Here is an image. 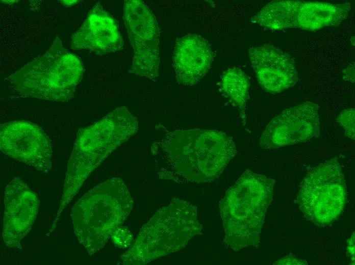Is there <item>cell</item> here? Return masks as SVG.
<instances>
[{
	"label": "cell",
	"mask_w": 355,
	"mask_h": 265,
	"mask_svg": "<svg viewBox=\"0 0 355 265\" xmlns=\"http://www.w3.org/2000/svg\"><path fill=\"white\" fill-rule=\"evenodd\" d=\"M138 129L136 117L121 107L79 129L67 165L59 208L49 233L55 229L62 211L90 174Z\"/></svg>",
	"instance_id": "6da1fadb"
},
{
	"label": "cell",
	"mask_w": 355,
	"mask_h": 265,
	"mask_svg": "<svg viewBox=\"0 0 355 265\" xmlns=\"http://www.w3.org/2000/svg\"><path fill=\"white\" fill-rule=\"evenodd\" d=\"M172 170L196 183L217 178L237 153L233 139L225 133L199 128L168 132L156 145Z\"/></svg>",
	"instance_id": "7a4b0ae2"
},
{
	"label": "cell",
	"mask_w": 355,
	"mask_h": 265,
	"mask_svg": "<svg viewBox=\"0 0 355 265\" xmlns=\"http://www.w3.org/2000/svg\"><path fill=\"white\" fill-rule=\"evenodd\" d=\"M274 183L272 178L247 170L220 201L224 242L233 250L260 242Z\"/></svg>",
	"instance_id": "3957f363"
},
{
	"label": "cell",
	"mask_w": 355,
	"mask_h": 265,
	"mask_svg": "<svg viewBox=\"0 0 355 265\" xmlns=\"http://www.w3.org/2000/svg\"><path fill=\"white\" fill-rule=\"evenodd\" d=\"M133 205L127 186L117 177L97 184L78 200L71 217L79 242L89 255L105 246L113 232L122 225Z\"/></svg>",
	"instance_id": "277c9868"
},
{
	"label": "cell",
	"mask_w": 355,
	"mask_h": 265,
	"mask_svg": "<svg viewBox=\"0 0 355 265\" xmlns=\"http://www.w3.org/2000/svg\"><path fill=\"white\" fill-rule=\"evenodd\" d=\"M202 229L196 206L174 198L142 226L134 244L121 255L120 263L145 264L179 251Z\"/></svg>",
	"instance_id": "5b68a950"
},
{
	"label": "cell",
	"mask_w": 355,
	"mask_h": 265,
	"mask_svg": "<svg viewBox=\"0 0 355 265\" xmlns=\"http://www.w3.org/2000/svg\"><path fill=\"white\" fill-rule=\"evenodd\" d=\"M84 71L80 58L57 37L43 55L10 75L9 81L22 96L66 102L73 96Z\"/></svg>",
	"instance_id": "8992f818"
},
{
	"label": "cell",
	"mask_w": 355,
	"mask_h": 265,
	"mask_svg": "<svg viewBox=\"0 0 355 265\" xmlns=\"http://www.w3.org/2000/svg\"><path fill=\"white\" fill-rule=\"evenodd\" d=\"M297 203L304 216L319 226H326L342 214L347 188L340 164L335 158L319 164L302 181Z\"/></svg>",
	"instance_id": "52a82bcc"
},
{
	"label": "cell",
	"mask_w": 355,
	"mask_h": 265,
	"mask_svg": "<svg viewBox=\"0 0 355 265\" xmlns=\"http://www.w3.org/2000/svg\"><path fill=\"white\" fill-rule=\"evenodd\" d=\"M123 20L133 49L130 73L154 79L159 75L160 30L151 10L139 0H126Z\"/></svg>",
	"instance_id": "ba28073f"
},
{
	"label": "cell",
	"mask_w": 355,
	"mask_h": 265,
	"mask_svg": "<svg viewBox=\"0 0 355 265\" xmlns=\"http://www.w3.org/2000/svg\"><path fill=\"white\" fill-rule=\"evenodd\" d=\"M0 149L8 156L46 173L52 169V145L38 125L13 120L1 125Z\"/></svg>",
	"instance_id": "9c48e42d"
},
{
	"label": "cell",
	"mask_w": 355,
	"mask_h": 265,
	"mask_svg": "<svg viewBox=\"0 0 355 265\" xmlns=\"http://www.w3.org/2000/svg\"><path fill=\"white\" fill-rule=\"evenodd\" d=\"M319 106L307 101L286 109L273 118L260 138L261 147L278 148L308 141L319 132Z\"/></svg>",
	"instance_id": "30bf717a"
},
{
	"label": "cell",
	"mask_w": 355,
	"mask_h": 265,
	"mask_svg": "<svg viewBox=\"0 0 355 265\" xmlns=\"http://www.w3.org/2000/svg\"><path fill=\"white\" fill-rule=\"evenodd\" d=\"M2 236L10 248L21 249V241L32 229L40 202L37 194L20 177L13 178L4 192Z\"/></svg>",
	"instance_id": "8fae6325"
},
{
	"label": "cell",
	"mask_w": 355,
	"mask_h": 265,
	"mask_svg": "<svg viewBox=\"0 0 355 265\" xmlns=\"http://www.w3.org/2000/svg\"><path fill=\"white\" fill-rule=\"evenodd\" d=\"M248 56L258 83L265 91L281 92L295 85V62L285 51L270 44L250 47Z\"/></svg>",
	"instance_id": "7c38bea8"
},
{
	"label": "cell",
	"mask_w": 355,
	"mask_h": 265,
	"mask_svg": "<svg viewBox=\"0 0 355 265\" xmlns=\"http://www.w3.org/2000/svg\"><path fill=\"white\" fill-rule=\"evenodd\" d=\"M71 46L74 49H87L98 55L122 50L123 41L118 22L97 3L72 36Z\"/></svg>",
	"instance_id": "4fadbf2b"
},
{
	"label": "cell",
	"mask_w": 355,
	"mask_h": 265,
	"mask_svg": "<svg viewBox=\"0 0 355 265\" xmlns=\"http://www.w3.org/2000/svg\"><path fill=\"white\" fill-rule=\"evenodd\" d=\"M172 59L178 83L192 86L208 72L213 54L208 41L198 34H189L177 39Z\"/></svg>",
	"instance_id": "5bb4252c"
},
{
	"label": "cell",
	"mask_w": 355,
	"mask_h": 265,
	"mask_svg": "<svg viewBox=\"0 0 355 265\" xmlns=\"http://www.w3.org/2000/svg\"><path fill=\"white\" fill-rule=\"evenodd\" d=\"M349 3L331 4L302 1L295 22V28L316 31L326 26L339 25L350 10Z\"/></svg>",
	"instance_id": "9a60e30c"
},
{
	"label": "cell",
	"mask_w": 355,
	"mask_h": 265,
	"mask_svg": "<svg viewBox=\"0 0 355 265\" xmlns=\"http://www.w3.org/2000/svg\"><path fill=\"white\" fill-rule=\"evenodd\" d=\"M302 1H273L251 18L253 23L271 30L295 28L297 13Z\"/></svg>",
	"instance_id": "2e32d148"
},
{
	"label": "cell",
	"mask_w": 355,
	"mask_h": 265,
	"mask_svg": "<svg viewBox=\"0 0 355 265\" xmlns=\"http://www.w3.org/2000/svg\"><path fill=\"white\" fill-rule=\"evenodd\" d=\"M249 85L248 76L241 69L236 67L226 70L219 82L221 91L238 110L244 125L246 122L245 110Z\"/></svg>",
	"instance_id": "e0dca14e"
},
{
	"label": "cell",
	"mask_w": 355,
	"mask_h": 265,
	"mask_svg": "<svg viewBox=\"0 0 355 265\" xmlns=\"http://www.w3.org/2000/svg\"><path fill=\"white\" fill-rule=\"evenodd\" d=\"M354 109L349 108L343 110L337 117V122L343 127L345 135L354 140Z\"/></svg>",
	"instance_id": "ac0fdd59"
},
{
	"label": "cell",
	"mask_w": 355,
	"mask_h": 265,
	"mask_svg": "<svg viewBox=\"0 0 355 265\" xmlns=\"http://www.w3.org/2000/svg\"><path fill=\"white\" fill-rule=\"evenodd\" d=\"M113 243L118 247L128 248L132 244L133 236L131 231L126 227L120 226L112 233Z\"/></svg>",
	"instance_id": "d6986e66"
},
{
	"label": "cell",
	"mask_w": 355,
	"mask_h": 265,
	"mask_svg": "<svg viewBox=\"0 0 355 265\" xmlns=\"http://www.w3.org/2000/svg\"><path fill=\"white\" fill-rule=\"evenodd\" d=\"M274 264H308L306 260L291 256H287L277 260Z\"/></svg>",
	"instance_id": "ffe728a7"
},
{
	"label": "cell",
	"mask_w": 355,
	"mask_h": 265,
	"mask_svg": "<svg viewBox=\"0 0 355 265\" xmlns=\"http://www.w3.org/2000/svg\"><path fill=\"white\" fill-rule=\"evenodd\" d=\"M347 255L351 260V264H354V232L347 240Z\"/></svg>",
	"instance_id": "44dd1931"
},
{
	"label": "cell",
	"mask_w": 355,
	"mask_h": 265,
	"mask_svg": "<svg viewBox=\"0 0 355 265\" xmlns=\"http://www.w3.org/2000/svg\"><path fill=\"white\" fill-rule=\"evenodd\" d=\"M343 79L351 83L354 82V64H351L343 70Z\"/></svg>",
	"instance_id": "7402d4cb"
},
{
	"label": "cell",
	"mask_w": 355,
	"mask_h": 265,
	"mask_svg": "<svg viewBox=\"0 0 355 265\" xmlns=\"http://www.w3.org/2000/svg\"><path fill=\"white\" fill-rule=\"evenodd\" d=\"M61 3L64 5L66 7H71L72 6L77 3H79V1H77V0H63V1H60Z\"/></svg>",
	"instance_id": "603a6c76"
},
{
	"label": "cell",
	"mask_w": 355,
	"mask_h": 265,
	"mask_svg": "<svg viewBox=\"0 0 355 265\" xmlns=\"http://www.w3.org/2000/svg\"><path fill=\"white\" fill-rule=\"evenodd\" d=\"M16 2H18V1H10V0H7V1H1V2L4 4H8V5H13L16 3Z\"/></svg>",
	"instance_id": "cb8c5ba5"
}]
</instances>
